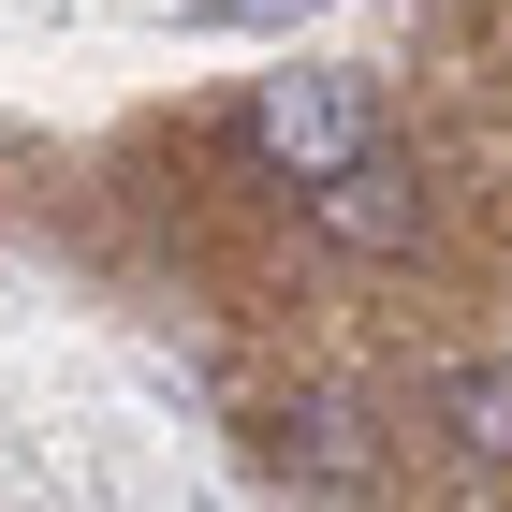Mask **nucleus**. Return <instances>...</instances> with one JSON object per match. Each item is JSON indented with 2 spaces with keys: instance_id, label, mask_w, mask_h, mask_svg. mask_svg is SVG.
<instances>
[{
  "instance_id": "nucleus-1",
  "label": "nucleus",
  "mask_w": 512,
  "mask_h": 512,
  "mask_svg": "<svg viewBox=\"0 0 512 512\" xmlns=\"http://www.w3.org/2000/svg\"><path fill=\"white\" fill-rule=\"evenodd\" d=\"M235 132H249V161H278V176L308 191V176H337V161L381 147V88L366 74H264Z\"/></svg>"
},
{
  "instance_id": "nucleus-2",
  "label": "nucleus",
  "mask_w": 512,
  "mask_h": 512,
  "mask_svg": "<svg viewBox=\"0 0 512 512\" xmlns=\"http://www.w3.org/2000/svg\"><path fill=\"white\" fill-rule=\"evenodd\" d=\"M264 469H278V483H322V498H366L381 439H366L352 395H293V410H264Z\"/></svg>"
},
{
  "instance_id": "nucleus-3",
  "label": "nucleus",
  "mask_w": 512,
  "mask_h": 512,
  "mask_svg": "<svg viewBox=\"0 0 512 512\" xmlns=\"http://www.w3.org/2000/svg\"><path fill=\"white\" fill-rule=\"evenodd\" d=\"M308 220H322L337 249H366V264H395V249L425 235V191H410V176L366 147V161H337V176H308Z\"/></svg>"
},
{
  "instance_id": "nucleus-4",
  "label": "nucleus",
  "mask_w": 512,
  "mask_h": 512,
  "mask_svg": "<svg viewBox=\"0 0 512 512\" xmlns=\"http://www.w3.org/2000/svg\"><path fill=\"white\" fill-rule=\"evenodd\" d=\"M439 425H454V454L512 469V366H454V381H439Z\"/></svg>"
}]
</instances>
